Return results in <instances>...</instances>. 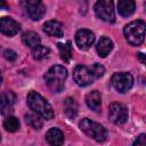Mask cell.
Segmentation results:
<instances>
[{
    "mask_svg": "<svg viewBox=\"0 0 146 146\" xmlns=\"http://www.w3.org/2000/svg\"><path fill=\"white\" fill-rule=\"evenodd\" d=\"M105 68L100 64H94L92 66L78 65L73 71V79L80 87H87L91 84L96 79L104 75Z\"/></svg>",
    "mask_w": 146,
    "mask_h": 146,
    "instance_id": "cell-1",
    "label": "cell"
},
{
    "mask_svg": "<svg viewBox=\"0 0 146 146\" xmlns=\"http://www.w3.org/2000/svg\"><path fill=\"white\" fill-rule=\"evenodd\" d=\"M67 78V71L64 66L54 65L44 74V81L52 92H60L64 89Z\"/></svg>",
    "mask_w": 146,
    "mask_h": 146,
    "instance_id": "cell-2",
    "label": "cell"
},
{
    "mask_svg": "<svg viewBox=\"0 0 146 146\" xmlns=\"http://www.w3.org/2000/svg\"><path fill=\"white\" fill-rule=\"evenodd\" d=\"M26 102H27L29 107L34 113L40 115L42 119L51 120L54 117V111H52L51 105L36 91H30L27 95Z\"/></svg>",
    "mask_w": 146,
    "mask_h": 146,
    "instance_id": "cell-3",
    "label": "cell"
},
{
    "mask_svg": "<svg viewBox=\"0 0 146 146\" xmlns=\"http://www.w3.org/2000/svg\"><path fill=\"white\" fill-rule=\"evenodd\" d=\"M124 36L131 46H139L143 43L146 35V23L141 19L132 21L123 29Z\"/></svg>",
    "mask_w": 146,
    "mask_h": 146,
    "instance_id": "cell-4",
    "label": "cell"
},
{
    "mask_svg": "<svg viewBox=\"0 0 146 146\" xmlns=\"http://www.w3.org/2000/svg\"><path fill=\"white\" fill-rule=\"evenodd\" d=\"M79 127L88 137L95 139L96 141L103 143V141L106 140L107 131L102 124H99V123H97L95 121H91V120L86 117V119H82L79 122Z\"/></svg>",
    "mask_w": 146,
    "mask_h": 146,
    "instance_id": "cell-5",
    "label": "cell"
},
{
    "mask_svg": "<svg viewBox=\"0 0 146 146\" xmlns=\"http://www.w3.org/2000/svg\"><path fill=\"white\" fill-rule=\"evenodd\" d=\"M96 16L107 23H113L115 21L114 2L113 0H97L94 6Z\"/></svg>",
    "mask_w": 146,
    "mask_h": 146,
    "instance_id": "cell-6",
    "label": "cell"
},
{
    "mask_svg": "<svg viewBox=\"0 0 146 146\" xmlns=\"http://www.w3.org/2000/svg\"><path fill=\"white\" fill-rule=\"evenodd\" d=\"M112 86L121 94L127 92L133 84V78L127 72H116L111 78Z\"/></svg>",
    "mask_w": 146,
    "mask_h": 146,
    "instance_id": "cell-7",
    "label": "cell"
},
{
    "mask_svg": "<svg viewBox=\"0 0 146 146\" xmlns=\"http://www.w3.org/2000/svg\"><path fill=\"white\" fill-rule=\"evenodd\" d=\"M108 116L116 125H123L128 119V110L121 103H112L108 107Z\"/></svg>",
    "mask_w": 146,
    "mask_h": 146,
    "instance_id": "cell-8",
    "label": "cell"
},
{
    "mask_svg": "<svg viewBox=\"0 0 146 146\" xmlns=\"http://www.w3.org/2000/svg\"><path fill=\"white\" fill-rule=\"evenodd\" d=\"M25 10L31 19L39 21L46 14V6L42 0H25Z\"/></svg>",
    "mask_w": 146,
    "mask_h": 146,
    "instance_id": "cell-9",
    "label": "cell"
},
{
    "mask_svg": "<svg viewBox=\"0 0 146 146\" xmlns=\"http://www.w3.org/2000/svg\"><path fill=\"white\" fill-rule=\"evenodd\" d=\"M95 42V34L88 29H81L75 33V43L79 49L88 50Z\"/></svg>",
    "mask_w": 146,
    "mask_h": 146,
    "instance_id": "cell-10",
    "label": "cell"
},
{
    "mask_svg": "<svg viewBox=\"0 0 146 146\" xmlns=\"http://www.w3.org/2000/svg\"><path fill=\"white\" fill-rule=\"evenodd\" d=\"M0 25H1V32L8 36H14L21 30V25L10 17H2Z\"/></svg>",
    "mask_w": 146,
    "mask_h": 146,
    "instance_id": "cell-11",
    "label": "cell"
},
{
    "mask_svg": "<svg viewBox=\"0 0 146 146\" xmlns=\"http://www.w3.org/2000/svg\"><path fill=\"white\" fill-rule=\"evenodd\" d=\"M43 31L54 38H62L64 32H63V25L58 21H48L43 24Z\"/></svg>",
    "mask_w": 146,
    "mask_h": 146,
    "instance_id": "cell-12",
    "label": "cell"
},
{
    "mask_svg": "<svg viewBox=\"0 0 146 146\" xmlns=\"http://www.w3.org/2000/svg\"><path fill=\"white\" fill-rule=\"evenodd\" d=\"M16 100V96L13 91H5L1 95V100H0V106H1V113L5 115L9 111H11L14 104Z\"/></svg>",
    "mask_w": 146,
    "mask_h": 146,
    "instance_id": "cell-13",
    "label": "cell"
},
{
    "mask_svg": "<svg viewBox=\"0 0 146 146\" xmlns=\"http://www.w3.org/2000/svg\"><path fill=\"white\" fill-rule=\"evenodd\" d=\"M86 104L87 106L92 110L94 112H99L102 106V97L97 90H92L87 94L86 96Z\"/></svg>",
    "mask_w": 146,
    "mask_h": 146,
    "instance_id": "cell-14",
    "label": "cell"
},
{
    "mask_svg": "<svg viewBox=\"0 0 146 146\" xmlns=\"http://www.w3.org/2000/svg\"><path fill=\"white\" fill-rule=\"evenodd\" d=\"M136 2L135 0H119L117 2V11L123 17H129L135 13Z\"/></svg>",
    "mask_w": 146,
    "mask_h": 146,
    "instance_id": "cell-15",
    "label": "cell"
},
{
    "mask_svg": "<svg viewBox=\"0 0 146 146\" xmlns=\"http://www.w3.org/2000/svg\"><path fill=\"white\" fill-rule=\"evenodd\" d=\"M113 49V41L107 36H102L96 46V50L99 57H106Z\"/></svg>",
    "mask_w": 146,
    "mask_h": 146,
    "instance_id": "cell-16",
    "label": "cell"
},
{
    "mask_svg": "<svg viewBox=\"0 0 146 146\" xmlns=\"http://www.w3.org/2000/svg\"><path fill=\"white\" fill-rule=\"evenodd\" d=\"M46 139L50 145H62L64 143V135L57 128H51L46 133Z\"/></svg>",
    "mask_w": 146,
    "mask_h": 146,
    "instance_id": "cell-17",
    "label": "cell"
},
{
    "mask_svg": "<svg viewBox=\"0 0 146 146\" xmlns=\"http://www.w3.org/2000/svg\"><path fill=\"white\" fill-rule=\"evenodd\" d=\"M22 41H23V43L25 46H27V47L33 49V48H35V47H38L40 44L41 39H40L38 33H35L33 31H27V32L22 34Z\"/></svg>",
    "mask_w": 146,
    "mask_h": 146,
    "instance_id": "cell-18",
    "label": "cell"
},
{
    "mask_svg": "<svg viewBox=\"0 0 146 146\" xmlns=\"http://www.w3.org/2000/svg\"><path fill=\"white\" fill-rule=\"evenodd\" d=\"M64 112L68 119H74L78 115V104L73 98H66L64 100Z\"/></svg>",
    "mask_w": 146,
    "mask_h": 146,
    "instance_id": "cell-19",
    "label": "cell"
},
{
    "mask_svg": "<svg viewBox=\"0 0 146 146\" xmlns=\"http://www.w3.org/2000/svg\"><path fill=\"white\" fill-rule=\"evenodd\" d=\"M58 50H59V55L62 60H64L65 63H68L72 59L73 52H72V46L70 41H66L65 43H58Z\"/></svg>",
    "mask_w": 146,
    "mask_h": 146,
    "instance_id": "cell-20",
    "label": "cell"
},
{
    "mask_svg": "<svg viewBox=\"0 0 146 146\" xmlns=\"http://www.w3.org/2000/svg\"><path fill=\"white\" fill-rule=\"evenodd\" d=\"M25 122L33 129L35 130H40L42 128V120L40 119V115H35V114H26L25 115Z\"/></svg>",
    "mask_w": 146,
    "mask_h": 146,
    "instance_id": "cell-21",
    "label": "cell"
},
{
    "mask_svg": "<svg viewBox=\"0 0 146 146\" xmlns=\"http://www.w3.org/2000/svg\"><path fill=\"white\" fill-rule=\"evenodd\" d=\"M49 52H50L49 48H47L44 46H41V44H39L38 47H35V48L32 49L33 58L34 59H38V60H41V59L47 58L48 55H49Z\"/></svg>",
    "mask_w": 146,
    "mask_h": 146,
    "instance_id": "cell-22",
    "label": "cell"
},
{
    "mask_svg": "<svg viewBox=\"0 0 146 146\" xmlns=\"http://www.w3.org/2000/svg\"><path fill=\"white\" fill-rule=\"evenodd\" d=\"M3 127L9 132H15L19 129V121L15 116H8L3 121Z\"/></svg>",
    "mask_w": 146,
    "mask_h": 146,
    "instance_id": "cell-23",
    "label": "cell"
},
{
    "mask_svg": "<svg viewBox=\"0 0 146 146\" xmlns=\"http://www.w3.org/2000/svg\"><path fill=\"white\" fill-rule=\"evenodd\" d=\"M3 56H5V58L8 59L9 62H13V60L16 59V54H15L13 50H10V49L5 50V51H3Z\"/></svg>",
    "mask_w": 146,
    "mask_h": 146,
    "instance_id": "cell-24",
    "label": "cell"
},
{
    "mask_svg": "<svg viewBox=\"0 0 146 146\" xmlns=\"http://www.w3.org/2000/svg\"><path fill=\"white\" fill-rule=\"evenodd\" d=\"M133 145H146V135L145 133L139 135L133 141Z\"/></svg>",
    "mask_w": 146,
    "mask_h": 146,
    "instance_id": "cell-25",
    "label": "cell"
},
{
    "mask_svg": "<svg viewBox=\"0 0 146 146\" xmlns=\"http://www.w3.org/2000/svg\"><path fill=\"white\" fill-rule=\"evenodd\" d=\"M137 58H138V60H139L141 64H144V66L146 67V55L143 54V52H138V54H137Z\"/></svg>",
    "mask_w": 146,
    "mask_h": 146,
    "instance_id": "cell-26",
    "label": "cell"
}]
</instances>
